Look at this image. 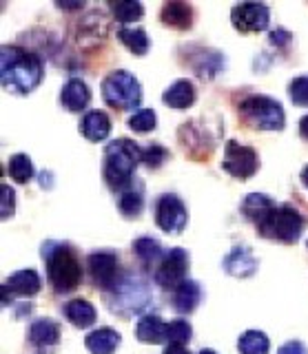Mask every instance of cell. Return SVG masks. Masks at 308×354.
Wrapping results in <instances>:
<instances>
[{"instance_id": "cell-1", "label": "cell", "mask_w": 308, "mask_h": 354, "mask_svg": "<svg viewBox=\"0 0 308 354\" xmlns=\"http://www.w3.org/2000/svg\"><path fill=\"white\" fill-rule=\"evenodd\" d=\"M0 75L7 91L27 95L42 82V62L34 53L5 44L0 53Z\"/></svg>"}, {"instance_id": "cell-2", "label": "cell", "mask_w": 308, "mask_h": 354, "mask_svg": "<svg viewBox=\"0 0 308 354\" xmlns=\"http://www.w3.org/2000/svg\"><path fill=\"white\" fill-rule=\"evenodd\" d=\"M142 162V149L136 142L120 138L107 144L105 149V182L109 188L123 193L134 184V171Z\"/></svg>"}, {"instance_id": "cell-3", "label": "cell", "mask_w": 308, "mask_h": 354, "mask_svg": "<svg viewBox=\"0 0 308 354\" xmlns=\"http://www.w3.org/2000/svg\"><path fill=\"white\" fill-rule=\"evenodd\" d=\"M42 259L47 261V274L56 292H71L82 281V263L69 243L49 241L42 246Z\"/></svg>"}, {"instance_id": "cell-4", "label": "cell", "mask_w": 308, "mask_h": 354, "mask_svg": "<svg viewBox=\"0 0 308 354\" xmlns=\"http://www.w3.org/2000/svg\"><path fill=\"white\" fill-rule=\"evenodd\" d=\"M306 226V219L291 206H275L271 213L264 217L257 228L260 237L275 239L282 243H295L302 237V230Z\"/></svg>"}, {"instance_id": "cell-5", "label": "cell", "mask_w": 308, "mask_h": 354, "mask_svg": "<svg viewBox=\"0 0 308 354\" xmlns=\"http://www.w3.org/2000/svg\"><path fill=\"white\" fill-rule=\"evenodd\" d=\"M102 97L109 106L118 111L138 109L142 104V86L134 73L125 69L111 71L102 82ZM140 111V109H138Z\"/></svg>"}, {"instance_id": "cell-6", "label": "cell", "mask_w": 308, "mask_h": 354, "mask_svg": "<svg viewBox=\"0 0 308 354\" xmlns=\"http://www.w3.org/2000/svg\"><path fill=\"white\" fill-rule=\"evenodd\" d=\"M239 113L251 127L262 131H282L286 122L282 104L269 95H248L242 100Z\"/></svg>"}, {"instance_id": "cell-7", "label": "cell", "mask_w": 308, "mask_h": 354, "mask_svg": "<svg viewBox=\"0 0 308 354\" xmlns=\"http://www.w3.org/2000/svg\"><path fill=\"white\" fill-rule=\"evenodd\" d=\"M222 169L233 177H237V180H248V177H253L257 173L260 158H257L255 149L244 147V144H239L235 140H228L226 151H224Z\"/></svg>"}, {"instance_id": "cell-8", "label": "cell", "mask_w": 308, "mask_h": 354, "mask_svg": "<svg viewBox=\"0 0 308 354\" xmlns=\"http://www.w3.org/2000/svg\"><path fill=\"white\" fill-rule=\"evenodd\" d=\"M186 272H189V252L184 248H171L158 266L156 283H160L164 290H175L186 281Z\"/></svg>"}, {"instance_id": "cell-9", "label": "cell", "mask_w": 308, "mask_h": 354, "mask_svg": "<svg viewBox=\"0 0 308 354\" xmlns=\"http://www.w3.org/2000/svg\"><path fill=\"white\" fill-rule=\"evenodd\" d=\"M87 268L93 283L100 290H116L118 279V252L114 250H96L87 257Z\"/></svg>"}, {"instance_id": "cell-10", "label": "cell", "mask_w": 308, "mask_h": 354, "mask_svg": "<svg viewBox=\"0 0 308 354\" xmlns=\"http://www.w3.org/2000/svg\"><path fill=\"white\" fill-rule=\"evenodd\" d=\"M156 221L164 232L180 235L186 226V221H189V213H186V206L182 199L171 193L162 195L156 202Z\"/></svg>"}, {"instance_id": "cell-11", "label": "cell", "mask_w": 308, "mask_h": 354, "mask_svg": "<svg viewBox=\"0 0 308 354\" xmlns=\"http://www.w3.org/2000/svg\"><path fill=\"white\" fill-rule=\"evenodd\" d=\"M230 22L239 33H260L269 27L271 11L262 3H239L230 11Z\"/></svg>"}, {"instance_id": "cell-12", "label": "cell", "mask_w": 308, "mask_h": 354, "mask_svg": "<svg viewBox=\"0 0 308 354\" xmlns=\"http://www.w3.org/2000/svg\"><path fill=\"white\" fill-rule=\"evenodd\" d=\"M60 102L64 109L71 111V113H80V111H84L91 102V88L87 86V82H82L80 77H71V80L62 86Z\"/></svg>"}, {"instance_id": "cell-13", "label": "cell", "mask_w": 308, "mask_h": 354, "mask_svg": "<svg viewBox=\"0 0 308 354\" xmlns=\"http://www.w3.org/2000/svg\"><path fill=\"white\" fill-rule=\"evenodd\" d=\"M257 266L260 263H257L255 257H253V252H251L248 246H235L224 257V270L228 274H233V277H242V279L255 274Z\"/></svg>"}, {"instance_id": "cell-14", "label": "cell", "mask_w": 308, "mask_h": 354, "mask_svg": "<svg viewBox=\"0 0 308 354\" xmlns=\"http://www.w3.org/2000/svg\"><path fill=\"white\" fill-rule=\"evenodd\" d=\"M80 133L89 140V142H102L109 138L111 133V120L105 113V111H87L82 122H80Z\"/></svg>"}, {"instance_id": "cell-15", "label": "cell", "mask_w": 308, "mask_h": 354, "mask_svg": "<svg viewBox=\"0 0 308 354\" xmlns=\"http://www.w3.org/2000/svg\"><path fill=\"white\" fill-rule=\"evenodd\" d=\"M200 301H202V288L193 279H186L173 290V308L180 315H191L200 306Z\"/></svg>"}, {"instance_id": "cell-16", "label": "cell", "mask_w": 308, "mask_h": 354, "mask_svg": "<svg viewBox=\"0 0 308 354\" xmlns=\"http://www.w3.org/2000/svg\"><path fill=\"white\" fill-rule=\"evenodd\" d=\"M167 326L158 315H145L136 326V337L142 343H149V346H158V343L167 341Z\"/></svg>"}, {"instance_id": "cell-17", "label": "cell", "mask_w": 308, "mask_h": 354, "mask_svg": "<svg viewBox=\"0 0 308 354\" xmlns=\"http://www.w3.org/2000/svg\"><path fill=\"white\" fill-rule=\"evenodd\" d=\"M162 102L171 109H189L195 102V86L191 80H175L167 91L162 93Z\"/></svg>"}, {"instance_id": "cell-18", "label": "cell", "mask_w": 308, "mask_h": 354, "mask_svg": "<svg viewBox=\"0 0 308 354\" xmlns=\"http://www.w3.org/2000/svg\"><path fill=\"white\" fill-rule=\"evenodd\" d=\"M29 341L36 348H53L60 341V326L51 319H36L29 328Z\"/></svg>"}, {"instance_id": "cell-19", "label": "cell", "mask_w": 308, "mask_h": 354, "mask_svg": "<svg viewBox=\"0 0 308 354\" xmlns=\"http://www.w3.org/2000/svg\"><path fill=\"white\" fill-rule=\"evenodd\" d=\"M84 346L91 354H114L120 346V335L114 328L93 330L84 337Z\"/></svg>"}, {"instance_id": "cell-20", "label": "cell", "mask_w": 308, "mask_h": 354, "mask_svg": "<svg viewBox=\"0 0 308 354\" xmlns=\"http://www.w3.org/2000/svg\"><path fill=\"white\" fill-rule=\"evenodd\" d=\"M40 274L36 270H18L7 279V283L3 286V290H12L14 295L20 297H34L36 292H40Z\"/></svg>"}, {"instance_id": "cell-21", "label": "cell", "mask_w": 308, "mask_h": 354, "mask_svg": "<svg viewBox=\"0 0 308 354\" xmlns=\"http://www.w3.org/2000/svg\"><path fill=\"white\" fill-rule=\"evenodd\" d=\"M160 18H162V22L167 27L186 31L193 25V9H191V5H186V3H167L162 7Z\"/></svg>"}, {"instance_id": "cell-22", "label": "cell", "mask_w": 308, "mask_h": 354, "mask_svg": "<svg viewBox=\"0 0 308 354\" xmlns=\"http://www.w3.org/2000/svg\"><path fill=\"white\" fill-rule=\"evenodd\" d=\"M278 206L273 202L269 195H262V193H251L244 197V202H242V215L246 219H251L253 224H260V221L266 217L271 210Z\"/></svg>"}, {"instance_id": "cell-23", "label": "cell", "mask_w": 308, "mask_h": 354, "mask_svg": "<svg viewBox=\"0 0 308 354\" xmlns=\"http://www.w3.org/2000/svg\"><path fill=\"white\" fill-rule=\"evenodd\" d=\"M64 315H67L69 324L75 328H89L96 324V308L87 299H71L64 306Z\"/></svg>"}, {"instance_id": "cell-24", "label": "cell", "mask_w": 308, "mask_h": 354, "mask_svg": "<svg viewBox=\"0 0 308 354\" xmlns=\"http://www.w3.org/2000/svg\"><path fill=\"white\" fill-rule=\"evenodd\" d=\"M134 254L145 263V266H160L164 254H162V246L158 239L153 237H140L134 241Z\"/></svg>"}, {"instance_id": "cell-25", "label": "cell", "mask_w": 308, "mask_h": 354, "mask_svg": "<svg viewBox=\"0 0 308 354\" xmlns=\"http://www.w3.org/2000/svg\"><path fill=\"white\" fill-rule=\"evenodd\" d=\"M142 206H145V195H142V188H136L134 184H131L129 188H125L123 193H120L118 197V208L120 213H123L125 217L134 219L142 213Z\"/></svg>"}, {"instance_id": "cell-26", "label": "cell", "mask_w": 308, "mask_h": 354, "mask_svg": "<svg viewBox=\"0 0 308 354\" xmlns=\"http://www.w3.org/2000/svg\"><path fill=\"white\" fill-rule=\"evenodd\" d=\"M237 350L239 354H269L271 341L260 330H246L237 341Z\"/></svg>"}, {"instance_id": "cell-27", "label": "cell", "mask_w": 308, "mask_h": 354, "mask_svg": "<svg viewBox=\"0 0 308 354\" xmlns=\"http://www.w3.org/2000/svg\"><path fill=\"white\" fill-rule=\"evenodd\" d=\"M118 38L123 40L131 53L136 55H145L149 51V36L145 29H131V27H120L118 29Z\"/></svg>"}, {"instance_id": "cell-28", "label": "cell", "mask_w": 308, "mask_h": 354, "mask_svg": "<svg viewBox=\"0 0 308 354\" xmlns=\"http://www.w3.org/2000/svg\"><path fill=\"white\" fill-rule=\"evenodd\" d=\"M9 175L12 180L18 184H27L34 180V164H31L29 155L25 153H16L9 158Z\"/></svg>"}, {"instance_id": "cell-29", "label": "cell", "mask_w": 308, "mask_h": 354, "mask_svg": "<svg viewBox=\"0 0 308 354\" xmlns=\"http://www.w3.org/2000/svg\"><path fill=\"white\" fill-rule=\"evenodd\" d=\"M111 11H114L116 20L127 25V22H136L145 16V5L138 3V0H120V3L111 5Z\"/></svg>"}, {"instance_id": "cell-30", "label": "cell", "mask_w": 308, "mask_h": 354, "mask_svg": "<svg viewBox=\"0 0 308 354\" xmlns=\"http://www.w3.org/2000/svg\"><path fill=\"white\" fill-rule=\"evenodd\" d=\"M156 122H158L156 111H153V109H140L129 118V127H131V131H136V133H149V131L156 129Z\"/></svg>"}, {"instance_id": "cell-31", "label": "cell", "mask_w": 308, "mask_h": 354, "mask_svg": "<svg viewBox=\"0 0 308 354\" xmlns=\"http://www.w3.org/2000/svg\"><path fill=\"white\" fill-rule=\"evenodd\" d=\"M191 335H193V328L189 326V321H184V319H175L167 326L169 343H180V346H184V343L191 341Z\"/></svg>"}, {"instance_id": "cell-32", "label": "cell", "mask_w": 308, "mask_h": 354, "mask_svg": "<svg viewBox=\"0 0 308 354\" xmlns=\"http://www.w3.org/2000/svg\"><path fill=\"white\" fill-rule=\"evenodd\" d=\"M171 158V153L160 147V144H151V147L142 149V162H145L149 169H160V166Z\"/></svg>"}, {"instance_id": "cell-33", "label": "cell", "mask_w": 308, "mask_h": 354, "mask_svg": "<svg viewBox=\"0 0 308 354\" xmlns=\"http://www.w3.org/2000/svg\"><path fill=\"white\" fill-rule=\"evenodd\" d=\"M289 95L297 106H308V75H300L289 84Z\"/></svg>"}, {"instance_id": "cell-34", "label": "cell", "mask_w": 308, "mask_h": 354, "mask_svg": "<svg viewBox=\"0 0 308 354\" xmlns=\"http://www.w3.org/2000/svg\"><path fill=\"white\" fill-rule=\"evenodd\" d=\"M14 208H16V193L9 188L7 184H3V219H9V215H14Z\"/></svg>"}, {"instance_id": "cell-35", "label": "cell", "mask_w": 308, "mask_h": 354, "mask_svg": "<svg viewBox=\"0 0 308 354\" xmlns=\"http://www.w3.org/2000/svg\"><path fill=\"white\" fill-rule=\"evenodd\" d=\"M269 40H271V44H275V47H286V44H291L293 38L286 29H275V31H271Z\"/></svg>"}, {"instance_id": "cell-36", "label": "cell", "mask_w": 308, "mask_h": 354, "mask_svg": "<svg viewBox=\"0 0 308 354\" xmlns=\"http://www.w3.org/2000/svg\"><path fill=\"white\" fill-rule=\"evenodd\" d=\"M278 354H308L306 346L302 341H289V343H284V346L280 348Z\"/></svg>"}, {"instance_id": "cell-37", "label": "cell", "mask_w": 308, "mask_h": 354, "mask_svg": "<svg viewBox=\"0 0 308 354\" xmlns=\"http://www.w3.org/2000/svg\"><path fill=\"white\" fill-rule=\"evenodd\" d=\"M164 354H191L186 350V346H180V343H169L167 348H164Z\"/></svg>"}, {"instance_id": "cell-38", "label": "cell", "mask_w": 308, "mask_h": 354, "mask_svg": "<svg viewBox=\"0 0 308 354\" xmlns=\"http://www.w3.org/2000/svg\"><path fill=\"white\" fill-rule=\"evenodd\" d=\"M300 136H302L304 140H308V115H304V118L300 120Z\"/></svg>"}, {"instance_id": "cell-39", "label": "cell", "mask_w": 308, "mask_h": 354, "mask_svg": "<svg viewBox=\"0 0 308 354\" xmlns=\"http://www.w3.org/2000/svg\"><path fill=\"white\" fill-rule=\"evenodd\" d=\"M58 7L60 9H80V7H84L82 3H73V5H67V3H58Z\"/></svg>"}, {"instance_id": "cell-40", "label": "cell", "mask_w": 308, "mask_h": 354, "mask_svg": "<svg viewBox=\"0 0 308 354\" xmlns=\"http://www.w3.org/2000/svg\"><path fill=\"white\" fill-rule=\"evenodd\" d=\"M300 177H302V184L308 188V164H306L304 169H302V175H300Z\"/></svg>"}, {"instance_id": "cell-41", "label": "cell", "mask_w": 308, "mask_h": 354, "mask_svg": "<svg viewBox=\"0 0 308 354\" xmlns=\"http://www.w3.org/2000/svg\"><path fill=\"white\" fill-rule=\"evenodd\" d=\"M200 354H217V352H215V350H206V348H204V350H202Z\"/></svg>"}]
</instances>
